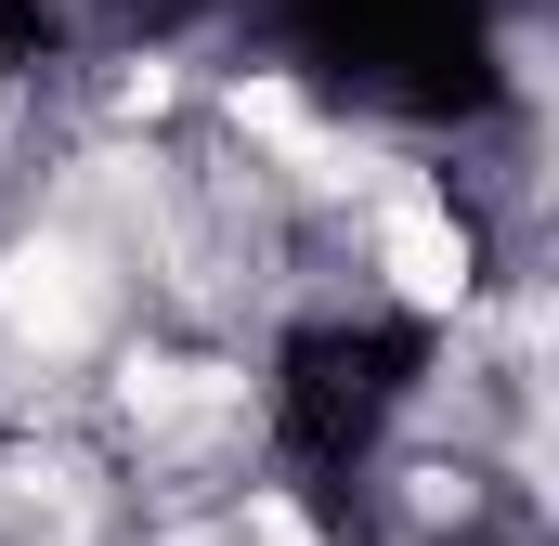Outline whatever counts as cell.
I'll list each match as a JSON object with an SVG mask.
<instances>
[{"label":"cell","instance_id":"7a4b0ae2","mask_svg":"<svg viewBox=\"0 0 559 546\" xmlns=\"http://www.w3.org/2000/svg\"><path fill=\"white\" fill-rule=\"evenodd\" d=\"M378 273H391L417 312H455V299H468V235H455V209H442L429 182H391V195H378Z\"/></svg>","mask_w":559,"mask_h":546},{"label":"cell","instance_id":"6da1fadb","mask_svg":"<svg viewBox=\"0 0 559 546\" xmlns=\"http://www.w3.org/2000/svg\"><path fill=\"white\" fill-rule=\"evenodd\" d=\"M92 312H105V273H92V248H66V235L0 248V325H13L26 352H79V339H92Z\"/></svg>","mask_w":559,"mask_h":546}]
</instances>
